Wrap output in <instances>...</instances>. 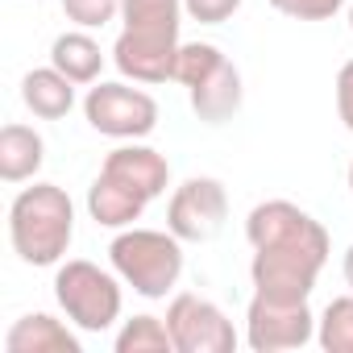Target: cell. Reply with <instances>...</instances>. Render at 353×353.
Listing matches in <instances>:
<instances>
[{"label":"cell","instance_id":"25","mask_svg":"<svg viewBox=\"0 0 353 353\" xmlns=\"http://www.w3.org/2000/svg\"><path fill=\"white\" fill-rule=\"evenodd\" d=\"M345 283H349V291H353V245L345 250Z\"/></svg>","mask_w":353,"mask_h":353},{"label":"cell","instance_id":"2","mask_svg":"<svg viewBox=\"0 0 353 353\" xmlns=\"http://www.w3.org/2000/svg\"><path fill=\"white\" fill-rule=\"evenodd\" d=\"M108 262L125 287L145 299H166L183 274V241L170 229H121L108 245Z\"/></svg>","mask_w":353,"mask_h":353},{"label":"cell","instance_id":"12","mask_svg":"<svg viewBox=\"0 0 353 353\" xmlns=\"http://www.w3.org/2000/svg\"><path fill=\"white\" fill-rule=\"evenodd\" d=\"M100 174H108V179L133 188L141 200H158V196L166 192V183H170V162H166L154 145L129 141V145H117V150L104 158Z\"/></svg>","mask_w":353,"mask_h":353},{"label":"cell","instance_id":"8","mask_svg":"<svg viewBox=\"0 0 353 353\" xmlns=\"http://www.w3.org/2000/svg\"><path fill=\"white\" fill-rule=\"evenodd\" d=\"M225 216H229V192L212 174L183 179L166 204V229L179 241H212L225 229Z\"/></svg>","mask_w":353,"mask_h":353},{"label":"cell","instance_id":"26","mask_svg":"<svg viewBox=\"0 0 353 353\" xmlns=\"http://www.w3.org/2000/svg\"><path fill=\"white\" fill-rule=\"evenodd\" d=\"M349 192H353V162H349Z\"/></svg>","mask_w":353,"mask_h":353},{"label":"cell","instance_id":"16","mask_svg":"<svg viewBox=\"0 0 353 353\" xmlns=\"http://www.w3.org/2000/svg\"><path fill=\"white\" fill-rule=\"evenodd\" d=\"M46 162V141L30 125H5L0 129V179L5 183H26Z\"/></svg>","mask_w":353,"mask_h":353},{"label":"cell","instance_id":"5","mask_svg":"<svg viewBox=\"0 0 353 353\" xmlns=\"http://www.w3.org/2000/svg\"><path fill=\"white\" fill-rule=\"evenodd\" d=\"M83 117L96 133L117 137V141H141L158 125V104L150 92L129 88V83H100L88 88L83 96Z\"/></svg>","mask_w":353,"mask_h":353},{"label":"cell","instance_id":"11","mask_svg":"<svg viewBox=\"0 0 353 353\" xmlns=\"http://www.w3.org/2000/svg\"><path fill=\"white\" fill-rule=\"evenodd\" d=\"M179 38L170 34H141V30H121L112 42V63L125 79L133 83H166L174 79L179 63Z\"/></svg>","mask_w":353,"mask_h":353},{"label":"cell","instance_id":"22","mask_svg":"<svg viewBox=\"0 0 353 353\" xmlns=\"http://www.w3.org/2000/svg\"><path fill=\"white\" fill-rule=\"evenodd\" d=\"M270 5L291 21H328L341 13L345 0H270Z\"/></svg>","mask_w":353,"mask_h":353},{"label":"cell","instance_id":"9","mask_svg":"<svg viewBox=\"0 0 353 353\" xmlns=\"http://www.w3.org/2000/svg\"><path fill=\"white\" fill-rule=\"evenodd\" d=\"M166 328L179 353H233L237 349V328L233 320L204 295H174L166 307Z\"/></svg>","mask_w":353,"mask_h":353},{"label":"cell","instance_id":"17","mask_svg":"<svg viewBox=\"0 0 353 353\" xmlns=\"http://www.w3.org/2000/svg\"><path fill=\"white\" fill-rule=\"evenodd\" d=\"M50 67H59L71 83H96L104 71V50L88 30H67L50 46Z\"/></svg>","mask_w":353,"mask_h":353},{"label":"cell","instance_id":"20","mask_svg":"<svg viewBox=\"0 0 353 353\" xmlns=\"http://www.w3.org/2000/svg\"><path fill=\"white\" fill-rule=\"evenodd\" d=\"M316 341L324 353H353V295L328 299L316 320Z\"/></svg>","mask_w":353,"mask_h":353},{"label":"cell","instance_id":"4","mask_svg":"<svg viewBox=\"0 0 353 353\" xmlns=\"http://www.w3.org/2000/svg\"><path fill=\"white\" fill-rule=\"evenodd\" d=\"M54 299L75 328L104 332L121 320V274L88 258H71L54 274Z\"/></svg>","mask_w":353,"mask_h":353},{"label":"cell","instance_id":"24","mask_svg":"<svg viewBox=\"0 0 353 353\" xmlns=\"http://www.w3.org/2000/svg\"><path fill=\"white\" fill-rule=\"evenodd\" d=\"M336 117H341L345 129L353 133V59L336 71Z\"/></svg>","mask_w":353,"mask_h":353},{"label":"cell","instance_id":"3","mask_svg":"<svg viewBox=\"0 0 353 353\" xmlns=\"http://www.w3.org/2000/svg\"><path fill=\"white\" fill-rule=\"evenodd\" d=\"M174 79H179L192 96V112L204 125H225L241 112V71L221 54L212 42H183L179 63H174Z\"/></svg>","mask_w":353,"mask_h":353},{"label":"cell","instance_id":"21","mask_svg":"<svg viewBox=\"0 0 353 353\" xmlns=\"http://www.w3.org/2000/svg\"><path fill=\"white\" fill-rule=\"evenodd\" d=\"M63 17L79 30H100L121 21V0H63Z\"/></svg>","mask_w":353,"mask_h":353},{"label":"cell","instance_id":"27","mask_svg":"<svg viewBox=\"0 0 353 353\" xmlns=\"http://www.w3.org/2000/svg\"><path fill=\"white\" fill-rule=\"evenodd\" d=\"M349 30H353V0H349Z\"/></svg>","mask_w":353,"mask_h":353},{"label":"cell","instance_id":"14","mask_svg":"<svg viewBox=\"0 0 353 353\" xmlns=\"http://www.w3.org/2000/svg\"><path fill=\"white\" fill-rule=\"evenodd\" d=\"M150 200H141L133 188L108 179V174H96L92 188H88V216L104 229H129L133 221H141Z\"/></svg>","mask_w":353,"mask_h":353},{"label":"cell","instance_id":"7","mask_svg":"<svg viewBox=\"0 0 353 353\" xmlns=\"http://www.w3.org/2000/svg\"><path fill=\"white\" fill-rule=\"evenodd\" d=\"M245 241H250V250H307V254H324V258L332 250L324 225L291 200L258 204L245 216Z\"/></svg>","mask_w":353,"mask_h":353},{"label":"cell","instance_id":"15","mask_svg":"<svg viewBox=\"0 0 353 353\" xmlns=\"http://www.w3.org/2000/svg\"><path fill=\"white\" fill-rule=\"evenodd\" d=\"M75 88L59 67H34L26 79H21V100L34 117L42 121H63L71 108H75Z\"/></svg>","mask_w":353,"mask_h":353},{"label":"cell","instance_id":"18","mask_svg":"<svg viewBox=\"0 0 353 353\" xmlns=\"http://www.w3.org/2000/svg\"><path fill=\"white\" fill-rule=\"evenodd\" d=\"M183 17H188L183 13V0H121V30L179 38Z\"/></svg>","mask_w":353,"mask_h":353},{"label":"cell","instance_id":"10","mask_svg":"<svg viewBox=\"0 0 353 353\" xmlns=\"http://www.w3.org/2000/svg\"><path fill=\"white\" fill-rule=\"evenodd\" d=\"M324 262H328L324 254H307V250H254L250 279L262 295L307 299L316 291V279H320Z\"/></svg>","mask_w":353,"mask_h":353},{"label":"cell","instance_id":"13","mask_svg":"<svg viewBox=\"0 0 353 353\" xmlns=\"http://www.w3.org/2000/svg\"><path fill=\"white\" fill-rule=\"evenodd\" d=\"M5 353H83V345H79V336H75L63 320H54L50 312H30V316H21V320L9 328Z\"/></svg>","mask_w":353,"mask_h":353},{"label":"cell","instance_id":"6","mask_svg":"<svg viewBox=\"0 0 353 353\" xmlns=\"http://www.w3.org/2000/svg\"><path fill=\"white\" fill-rule=\"evenodd\" d=\"M316 336V316L307 299H274L254 291L245 307V345L254 353H287L303 349Z\"/></svg>","mask_w":353,"mask_h":353},{"label":"cell","instance_id":"19","mask_svg":"<svg viewBox=\"0 0 353 353\" xmlns=\"http://www.w3.org/2000/svg\"><path fill=\"white\" fill-rule=\"evenodd\" d=\"M112 345H117V353H170L174 349L170 328L158 316H133V320H125Z\"/></svg>","mask_w":353,"mask_h":353},{"label":"cell","instance_id":"1","mask_svg":"<svg viewBox=\"0 0 353 353\" xmlns=\"http://www.w3.org/2000/svg\"><path fill=\"white\" fill-rule=\"evenodd\" d=\"M75 237V204L59 183L21 188L9 208V241L26 266H59Z\"/></svg>","mask_w":353,"mask_h":353},{"label":"cell","instance_id":"23","mask_svg":"<svg viewBox=\"0 0 353 353\" xmlns=\"http://www.w3.org/2000/svg\"><path fill=\"white\" fill-rule=\"evenodd\" d=\"M241 9V0H183V13L200 26H221Z\"/></svg>","mask_w":353,"mask_h":353}]
</instances>
